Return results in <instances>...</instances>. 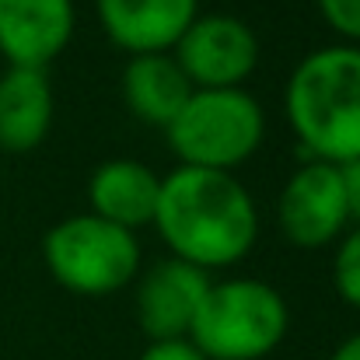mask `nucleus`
I'll list each match as a JSON object with an SVG mask.
<instances>
[{
  "mask_svg": "<svg viewBox=\"0 0 360 360\" xmlns=\"http://www.w3.org/2000/svg\"><path fill=\"white\" fill-rule=\"evenodd\" d=\"M340 179H343V196H347L350 224H360V158L340 165Z\"/></svg>",
  "mask_w": 360,
  "mask_h": 360,
  "instance_id": "17",
  "label": "nucleus"
},
{
  "mask_svg": "<svg viewBox=\"0 0 360 360\" xmlns=\"http://www.w3.org/2000/svg\"><path fill=\"white\" fill-rule=\"evenodd\" d=\"M53 126V84L46 70L7 67L0 74V150L28 154Z\"/></svg>",
  "mask_w": 360,
  "mask_h": 360,
  "instance_id": "12",
  "label": "nucleus"
},
{
  "mask_svg": "<svg viewBox=\"0 0 360 360\" xmlns=\"http://www.w3.org/2000/svg\"><path fill=\"white\" fill-rule=\"evenodd\" d=\"M120 91L126 109L143 126L168 129V122L189 102L193 84L186 81L172 53H143V56H129V63L122 67Z\"/></svg>",
  "mask_w": 360,
  "mask_h": 360,
  "instance_id": "13",
  "label": "nucleus"
},
{
  "mask_svg": "<svg viewBox=\"0 0 360 360\" xmlns=\"http://www.w3.org/2000/svg\"><path fill=\"white\" fill-rule=\"evenodd\" d=\"M105 35L129 56L172 53L200 14V0H95Z\"/></svg>",
  "mask_w": 360,
  "mask_h": 360,
  "instance_id": "10",
  "label": "nucleus"
},
{
  "mask_svg": "<svg viewBox=\"0 0 360 360\" xmlns=\"http://www.w3.org/2000/svg\"><path fill=\"white\" fill-rule=\"evenodd\" d=\"M329 360H360V333L347 336V340L333 350V357H329Z\"/></svg>",
  "mask_w": 360,
  "mask_h": 360,
  "instance_id": "18",
  "label": "nucleus"
},
{
  "mask_svg": "<svg viewBox=\"0 0 360 360\" xmlns=\"http://www.w3.org/2000/svg\"><path fill=\"white\" fill-rule=\"evenodd\" d=\"M158 193H161V175L154 168L133 158H112L102 161L88 179V203H91L88 214L136 235V228L154 221Z\"/></svg>",
  "mask_w": 360,
  "mask_h": 360,
  "instance_id": "11",
  "label": "nucleus"
},
{
  "mask_svg": "<svg viewBox=\"0 0 360 360\" xmlns=\"http://www.w3.org/2000/svg\"><path fill=\"white\" fill-rule=\"evenodd\" d=\"M172 60L193 91L241 88L259 67V39L241 18L196 14V21L175 42Z\"/></svg>",
  "mask_w": 360,
  "mask_h": 360,
  "instance_id": "6",
  "label": "nucleus"
},
{
  "mask_svg": "<svg viewBox=\"0 0 360 360\" xmlns=\"http://www.w3.org/2000/svg\"><path fill=\"white\" fill-rule=\"evenodd\" d=\"M276 224L297 248H322L347 235L350 210L343 196L340 165L304 161L280 189Z\"/></svg>",
  "mask_w": 360,
  "mask_h": 360,
  "instance_id": "7",
  "label": "nucleus"
},
{
  "mask_svg": "<svg viewBox=\"0 0 360 360\" xmlns=\"http://www.w3.org/2000/svg\"><path fill=\"white\" fill-rule=\"evenodd\" d=\"M333 283H336V294H340L350 308H360V224L347 228V235L336 245Z\"/></svg>",
  "mask_w": 360,
  "mask_h": 360,
  "instance_id": "14",
  "label": "nucleus"
},
{
  "mask_svg": "<svg viewBox=\"0 0 360 360\" xmlns=\"http://www.w3.org/2000/svg\"><path fill=\"white\" fill-rule=\"evenodd\" d=\"M74 0H0V56L11 67L46 70L74 39Z\"/></svg>",
  "mask_w": 360,
  "mask_h": 360,
  "instance_id": "8",
  "label": "nucleus"
},
{
  "mask_svg": "<svg viewBox=\"0 0 360 360\" xmlns=\"http://www.w3.org/2000/svg\"><path fill=\"white\" fill-rule=\"evenodd\" d=\"M49 276L81 297H109L129 287L140 269V241L95 214H74L53 224L42 238Z\"/></svg>",
  "mask_w": 360,
  "mask_h": 360,
  "instance_id": "5",
  "label": "nucleus"
},
{
  "mask_svg": "<svg viewBox=\"0 0 360 360\" xmlns=\"http://www.w3.org/2000/svg\"><path fill=\"white\" fill-rule=\"evenodd\" d=\"M136 360H207L189 340H161V343H147V350Z\"/></svg>",
  "mask_w": 360,
  "mask_h": 360,
  "instance_id": "16",
  "label": "nucleus"
},
{
  "mask_svg": "<svg viewBox=\"0 0 360 360\" xmlns=\"http://www.w3.org/2000/svg\"><path fill=\"white\" fill-rule=\"evenodd\" d=\"M207 287L210 276L182 259H165L150 266L136 287V315L147 340H186Z\"/></svg>",
  "mask_w": 360,
  "mask_h": 360,
  "instance_id": "9",
  "label": "nucleus"
},
{
  "mask_svg": "<svg viewBox=\"0 0 360 360\" xmlns=\"http://www.w3.org/2000/svg\"><path fill=\"white\" fill-rule=\"evenodd\" d=\"M165 136L179 165L235 172L259 150L266 136V116L262 105L241 88L193 91L182 112L168 122Z\"/></svg>",
  "mask_w": 360,
  "mask_h": 360,
  "instance_id": "4",
  "label": "nucleus"
},
{
  "mask_svg": "<svg viewBox=\"0 0 360 360\" xmlns=\"http://www.w3.org/2000/svg\"><path fill=\"white\" fill-rule=\"evenodd\" d=\"M150 224L172 248V259L210 273L248 255L259 235V210L252 193L231 172L179 165L161 175Z\"/></svg>",
  "mask_w": 360,
  "mask_h": 360,
  "instance_id": "1",
  "label": "nucleus"
},
{
  "mask_svg": "<svg viewBox=\"0 0 360 360\" xmlns=\"http://www.w3.org/2000/svg\"><path fill=\"white\" fill-rule=\"evenodd\" d=\"M283 112L311 161L360 158V46L333 42L308 53L287 77Z\"/></svg>",
  "mask_w": 360,
  "mask_h": 360,
  "instance_id": "2",
  "label": "nucleus"
},
{
  "mask_svg": "<svg viewBox=\"0 0 360 360\" xmlns=\"http://www.w3.org/2000/svg\"><path fill=\"white\" fill-rule=\"evenodd\" d=\"M287 326L283 294L266 280L238 276L207 287L186 340L207 360H262L283 343Z\"/></svg>",
  "mask_w": 360,
  "mask_h": 360,
  "instance_id": "3",
  "label": "nucleus"
},
{
  "mask_svg": "<svg viewBox=\"0 0 360 360\" xmlns=\"http://www.w3.org/2000/svg\"><path fill=\"white\" fill-rule=\"evenodd\" d=\"M322 21L343 35V42L360 46V0H315Z\"/></svg>",
  "mask_w": 360,
  "mask_h": 360,
  "instance_id": "15",
  "label": "nucleus"
}]
</instances>
